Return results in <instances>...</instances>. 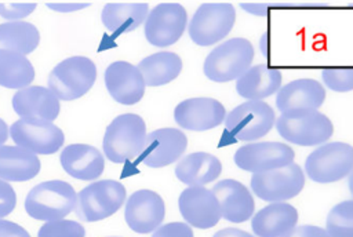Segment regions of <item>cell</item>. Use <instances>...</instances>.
<instances>
[{"instance_id": "cell-6", "label": "cell", "mask_w": 353, "mask_h": 237, "mask_svg": "<svg viewBox=\"0 0 353 237\" xmlns=\"http://www.w3.org/2000/svg\"><path fill=\"white\" fill-rule=\"evenodd\" d=\"M97 66L87 56H70L59 62L48 76V88L62 101H73L90 91Z\"/></svg>"}, {"instance_id": "cell-9", "label": "cell", "mask_w": 353, "mask_h": 237, "mask_svg": "<svg viewBox=\"0 0 353 237\" xmlns=\"http://www.w3.org/2000/svg\"><path fill=\"white\" fill-rule=\"evenodd\" d=\"M236 22V10L230 3H204L189 22V36L197 45H212L225 39Z\"/></svg>"}, {"instance_id": "cell-14", "label": "cell", "mask_w": 353, "mask_h": 237, "mask_svg": "<svg viewBox=\"0 0 353 237\" xmlns=\"http://www.w3.org/2000/svg\"><path fill=\"white\" fill-rule=\"evenodd\" d=\"M178 207L182 218L197 229L214 227L222 218L216 196L204 186H189L182 190Z\"/></svg>"}, {"instance_id": "cell-40", "label": "cell", "mask_w": 353, "mask_h": 237, "mask_svg": "<svg viewBox=\"0 0 353 237\" xmlns=\"http://www.w3.org/2000/svg\"><path fill=\"white\" fill-rule=\"evenodd\" d=\"M47 6L58 11H70V10L84 8L85 6H88V3H47Z\"/></svg>"}, {"instance_id": "cell-36", "label": "cell", "mask_w": 353, "mask_h": 237, "mask_svg": "<svg viewBox=\"0 0 353 237\" xmlns=\"http://www.w3.org/2000/svg\"><path fill=\"white\" fill-rule=\"evenodd\" d=\"M17 204V194L7 181L0 179V218L11 214Z\"/></svg>"}, {"instance_id": "cell-21", "label": "cell", "mask_w": 353, "mask_h": 237, "mask_svg": "<svg viewBox=\"0 0 353 237\" xmlns=\"http://www.w3.org/2000/svg\"><path fill=\"white\" fill-rule=\"evenodd\" d=\"M325 101L324 85L314 79H296L279 90L276 109L280 113L298 109H319Z\"/></svg>"}, {"instance_id": "cell-7", "label": "cell", "mask_w": 353, "mask_h": 237, "mask_svg": "<svg viewBox=\"0 0 353 237\" xmlns=\"http://www.w3.org/2000/svg\"><path fill=\"white\" fill-rule=\"evenodd\" d=\"M124 201L125 187L120 182L98 181L77 193L74 212L83 222H97L117 212Z\"/></svg>"}, {"instance_id": "cell-8", "label": "cell", "mask_w": 353, "mask_h": 237, "mask_svg": "<svg viewBox=\"0 0 353 237\" xmlns=\"http://www.w3.org/2000/svg\"><path fill=\"white\" fill-rule=\"evenodd\" d=\"M276 124L274 109L265 101H245L225 118L226 131L237 141L251 142L268 135Z\"/></svg>"}, {"instance_id": "cell-16", "label": "cell", "mask_w": 353, "mask_h": 237, "mask_svg": "<svg viewBox=\"0 0 353 237\" xmlns=\"http://www.w3.org/2000/svg\"><path fill=\"white\" fill-rule=\"evenodd\" d=\"M164 201L153 190L141 189L134 192L124 208V218L128 227L137 233L146 234L159 229L164 219Z\"/></svg>"}, {"instance_id": "cell-2", "label": "cell", "mask_w": 353, "mask_h": 237, "mask_svg": "<svg viewBox=\"0 0 353 237\" xmlns=\"http://www.w3.org/2000/svg\"><path fill=\"white\" fill-rule=\"evenodd\" d=\"M254 56L255 50L250 40L233 37L210 51L203 70L211 81L228 83L243 76L252 66Z\"/></svg>"}, {"instance_id": "cell-18", "label": "cell", "mask_w": 353, "mask_h": 237, "mask_svg": "<svg viewBox=\"0 0 353 237\" xmlns=\"http://www.w3.org/2000/svg\"><path fill=\"white\" fill-rule=\"evenodd\" d=\"M12 109L22 120L52 123L58 117L61 106L59 99L50 88L29 85L14 94Z\"/></svg>"}, {"instance_id": "cell-30", "label": "cell", "mask_w": 353, "mask_h": 237, "mask_svg": "<svg viewBox=\"0 0 353 237\" xmlns=\"http://www.w3.org/2000/svg\"><path fill=\"white\" fill-rule=\"evenodd\" d=\"M34 79V69L30 61L18 52L0 50V85L22 90L29 87Z\"/></svg>"}, {"instance_id": "cell-39", "label": "cell", "mask_w": 353, "mask_h": 237, "mask_svg": "<svg viewBox=\"0 0 353 237\" xmlns=\"http://www.w3.org/2000/svg\"><path fill=\"white\" fill-rule=\"evenodd\" d=\"M212 237H256V236L237 227H226V229L218 230Z\"/></svg>"}, {"instance_id": "cell-37", "label": "cell", "mask_w": 353, "mask_h": 237, "mask_svg": "<svg viewBox=\"0 0 353 237\" xmlns=\"http://www.w3.org/2000/svg\"><path fill=\"white\" fill-rule=\"evenodd\" d=\"M283 237H330L325 229L314 226V225H302L295 226Z\"/></svg>"}, {"instance_id": "cell-34", "label": "cell", "mask_w": 353, "mask_h": 237, "mask_svg": "<svg viewBox=\"0 0 353 237\" xmlns=\"http://www.w3.org/2000/svg\"><path fill=\"white\" fill-rule=\"evenodd\" d=\"M34 8V1H0V17L14 22L32 14Z\"/></svg>"}, {"instance_id": "cell-12", "label": "cell", "mask_w": 353, "mask_h": 237, "mask_svg": "<svg viewBox=\"0 0 353 237\" xmlns=\"http://www.w3.org/2000/svg\"><path fill=\"white\" fill-rule=\"evenodd\" d=\"M188 14L178 3H160L152 8L145 21V37L156 47L176 43L186 29Z\"/></svg>"}, {"instance_id": "cell-24", "label": "cell", "mask_w": 353, "mask_h": 237, "mask_svg": "<svg viewBox=\"0 0 353 237\" xmlns=\"http://www.w3.org/2000/svg\"><path fill=\"white\" fill-rule=\"evenodd\" d=\"M281 70L265 63L251 66L236 80V91L247 101H263L281 88Z\"/></svg>"}, {"instance_id": "cell-33", "label": "cell", "mask_w": 353, "mask_h": 237, "mask_svg": "<svg viewBox=\"0 0 353 237\" xmlns=\"http://www.w3.org/2000/svg\"><path fill=\"white\" fill-rule=\"evenodd\" d=\"M84 227L74 220L58 219L46 222L37 231V237H84Z\"/></svg>"}, {"instance_id": "cell-15", "label": "cell", "mask_w": 353, "mask_h": 237, "mask_svg": "<svg viewBox=\"0 0 353 237\" xmlns=\"http://www.w3.org/2000/svg\"><path fill=\"white\" fill-rule=\"evenodd\" d=\"M174 118L176 124L185 130L207 131L225 121L226 110L225 106L214 98H189L175 106Z\"/></svg>"}, {"instance_id": "cell-25", "label": "cell", "mask_w": 353, "mask_h": 237, "mask_svg": "<svg viewBox=\"0 0 353 237\" xmlns=\"http://www.w3.org/2000/svg\"><path fill=\"white\" fill-rule=\"evenodd\" d=\"M222 172L218 157L205 152H196L185 156L175 167L176 178L189 186H203L214 182Z\"/></svg>"}, {"instance_id": "cell-17", "label": "cell", "mask_w": 353, "mask_h": 237, "mask_svg": "<svg viewBox=\"0 0 353 237\" xmlns=\"http://www.w3.org/2000/svg\"><path fill=\"white\" fill-rule=\"evenodd\" d=\"M188 146V138L178 128H160L146 135L141 161L150 168L170 165L179 160Z\"/></svg>"}, {"instance_id": "cell-4", "label": "cell", "mask_w": 353, "mask_h": 237, "mask_svg": "<svg viewBox=\"0 0 353 237\" xmlns=\"http://www.w3.org/2000/svg\"><path fill=\"white\" fill-rule=\"evenodd\" d=\"M77 194L65 181H47L30 189L25 198V211L33 219L58 220L74 209Z\"/></svg>"}, {"instance_id": "cell-27", "label": "cell", "mask_w": 353, "mask_h": 237, "mask_svg": "<svg viewBox=\"0 0 353 237\" xmlns=\"http://www.w3.org/2000/svg\"><path fill=\"white\" fill-rule=\"evenodd\" d=\"M149 15L146 3L139 1H114L108 3L101 14L103 26L114 33H127L137 29Z\"/></svg>"}, {"instance_id": "cell-11", "label": "cell", "mask_w": 353, "mask_h": 237, "mask_svg": "<svg viewBox=\"0 0 353 237\" xmlns=\"http://www.w3.org/2000/svg\"><path fill=\"white\" fill-rule=\"evenodd\" d=\"M295 152L294 149L284 143L276 141L265 142H251L240 146L234 156V164L247 172L259 174L272 169H277L294 163Z\"/></svg>"}, {"instance_id": "cell-22", "label": "cell", "mask_w": 353, "mask_h": 237, "mask_svg": "<svg viewBox=\"0 0 353 237\" xmlns=\"http://www.w3.org/2000/svg\"><path fill=\"white\" fill-rule=\"evenodd\" d=\"M298 211L285 203H270L251 218V229L256 237H283L298 225Z\"/></svg>"}, {"instance_id": "cell-10", "label": "cell", "mask_w": 353, "mask_h": 237, "mask_svg": "<svg viewBox=\"0 0 353 237\" xmlns=\"http://www.w3.org/2000/svg\"><path fill=\"white\" fill-rule=\"evenodd\" d=\"M250 183L258 198L268 203H285L302 192L305 171L296 163H291L277 169L252 174Z\"/></svg>"}, {"instance_id": "cell-28", "label": "cell", "mask_w": 353, "mask_h": 237, "mask_svg": "<svg viewBox=\"0 0 353 237\" xmlns=\"http://www.w3.org/2000/svg\"><path fill=\"white\" fill-rule=\"evenodd\" d=\"M138 69L146 85H164L178 77L182 70V59L175 52L161 51L143 58Z\"/></svg>"}, {"instance_id": "cell-26", "label": "cell", "mask_w": 353, "mask_h": 237, "mask_svg": "<svg viewBox=\"0 0 353 237\" xmlns=\"http://www.w3.org/2000/svg\"><path fill=\"white\" fill-rule=\"evenodd\" d=\"M40 168V160L34 153L19 146H0V179L25 182L34 178Z\"/></svg>"}, {"instance_id": "cell-13", "label": "cell", "mask_w": 353, "mask_h": 237, "mask_svg": "<svg viewBox=\"0 0 353 237\" xmlns=\"http://www.w3.org/2000/svg\"><path fill=\"white\" fill-rule=\"evenodd\" d=\"M10 135L17 146L34 154H52L61 149L65 141L62 130L50 121L21 118L12 123Z\"/></svg>"}, {"instance_id": "cell-1", "label": "cell", "mask_w": 353, "mask_h": 237, "mask_svg": "<svg viewBox=\"0 0 353 237\" xmlns=\"http://www.w3.org/2000/svg\"><path fill=\"white\" fill-rule=\"evenodd\" d=\"M274 125L283 139L298 146H320L334 134L331 118L319 109L284 112L276 118Z\"/></svg>"}, {"instance_id": "cell-31", "label": "cell", "mask_w": 353, "mask_h": 237, "mask_svg": "<svg viewBox=\"0 0 353 237\" xmlns=\"http://www.w3.org/2000/svg\"><path fill=\"white\" fill-rule=\"evenodd\" d=\"M330 237H353V198L335 204L325 219Z\"/></svg>"}, {"instance_id": "cell-35", "label": "cell", "mask_w": 353, "mask_h": 237, "mask_svg": "<svg viewBox=\"0 0 353 237\" xmlns=\"http://www.w3.org/2000/svg\"><path fill=\"white\" fill-rule=\"evenodd\" d=\"M152 237H194L189 225L182 222H171L160 226Z\"/></svg>"}, {"instance_id": "cell-23", "label": "cell", "mask_w": 353, "mask_h": 237, "mask_svg": "<svg viewBox=\"0 0 353 237\" xmlns=\"http://www.w3.org/2000/svg\"><path fill=\"white\" fill-rule=\"evenodd\" d=\"M59 161L65 172L81 181H94L99 178L105 169L102 153L97 147L84 143L66 146L61 152Z\"/></svg>"}, {"instance_id": "cell-42", "label": "cell", "mask_w": 353, "mask_h": 237, "mask_svg": "<svg viewBox=\"0 0 353 237\" xmlns=\"http://www.w3.org/2000/svg\"><path fill=\"white\" fill-rule=\"evenodd\" d=\"M347 187H349V192H350V194L353 197V171L347 176Z\"/></svg>"}, {"instance_id": "cell-19", "label": "cell", "mask_w": 353, "mask_h": 237, "mask_svg": "<svg viewBox=\"0 0 353 237\" xmlns=\"http://www.w3.org/2000/svg\"><path fill=\"white\" fill-rule=\"evenodd\" d=\"M110 96L121 105H135L145 94V81L138 69L130 62H112L103 74Z\"/></svg>"}, {"instance_id": "cell-29", "label": "cell", "mask_w": 353, "mask_h": 237, "mask_svg": "<svg viewBox=\"0 0 353 237\" xmlns=\"http://www.w3.org/2000/svg\"><path fill=\"white\" fill-rule=\"evenodd\" d=\"M39 43L40 33L33 23L25 21L0 23V50L26 55L33 52Z\"/></svg>"}, {"instance_id": "cell-5", "label": "cell", "mask_w": 353, "mask_h": 237, "mask_svg": "<svg viewBox=\"0 0 353 237\" xmlns=\"http://www.w3.org/2000/svg\"><path fill=\"white\" fill-rule=\"evenodd\" d=\"M353 171V146L346 142H325L305 160V174L316 183H334Z\"/></svg>"}, {"instance_id": "cell-20", "label": "cell", "mask_w": 353, "mask_h": 237, "mask_svg": "<svg viewBox=\"0 0 353 237\" xmlns=\"http://www.w3.org/2000/svg\"><path fill=\"white\" fill-rule=\"evenodd\" d=\"M222 218L232 223H241L254 216L255 201L245 185L236 179H222L214 185Z\"/></svg>"}, {"instance_id": "cell-3", "label": "cell", "mask_w": 353, "mask_h": 237, "mask_svg": "<svg viewBox=\"0 0 353 237\" xmlns=\"http://www.w3.org/2000/svg\"><path fill=\"white\" fill-rule=\"evenodd\" d=\"M145 141L146 125L143 118L134 113H124L108 125L102 147L110 161L124 163L142 153Z\"/></svg>"}, {"instance_id": "cell-32", "label": "cell", "mask_w": 353, "mask_h": 237, "mask_svg": "<svg viewBox=\"0 0 353 237\" xmlns=\"http://www.w3.org/2000/svg\"><path fill=\"white\" fill-rule=\"evenodd\" d=\"M321 80L327 88L335 92L353 91V68L328 66L321 69Z\"/></svg>"}, {"instance_id": "cell-41", "label": "cell", "mask_w": 353, "mask_h": 237, "mask_svg": "<svg viewBox=\"0 0 353 237\" xmlns=\"http://www.w3.org/2000/svg\"><path fill=\"white\" fill-rule=\"evenodd\" d=\"M8 138V127L4 120L0 118V146L7 141Z\"/></svg>"}, {"instance_id": "cell-38", "label": "cell", "mask_w": 353, "mask_h": 237, "mask_svg": "<svg viewBox=\"0 0 353 237\" xmlns=\"http://www.w3.org/2000/svg\"><path fill=\"white\" fill-rule=\"evenodd\" d=\"M0 237H30L29 233L19 225L0 219Z\"/></svg>"}]
</instances>
